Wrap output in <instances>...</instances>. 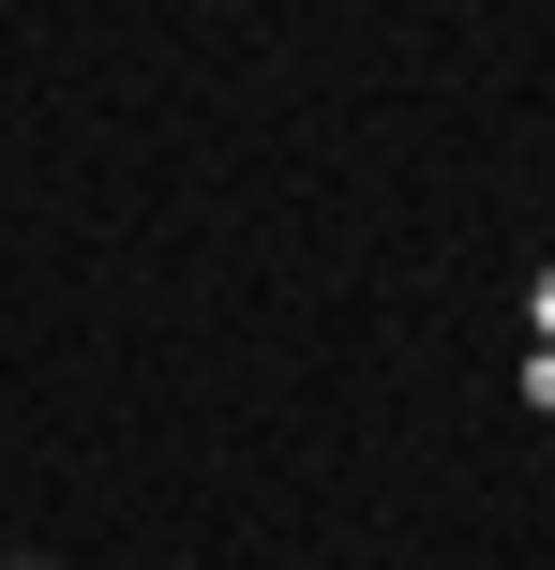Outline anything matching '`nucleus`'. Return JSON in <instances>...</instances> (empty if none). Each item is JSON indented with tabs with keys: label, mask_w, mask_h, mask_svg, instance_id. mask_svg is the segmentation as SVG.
<instances>
[{
	"label": "nucleus",
	"mask_w": 555,
	"mask_h": 570,
	"mask_svg": "<svg viewBox=\"0 0 555 570\" xmlns=\"http://www.w3.org/2000/svg\"><path fill=\"white\" fill-rule=\"evenodd\" d=\"M0 570H60V556H0Z\"/></svg>",
	"instance_id": "nucleus-1"
}]
</instances>
